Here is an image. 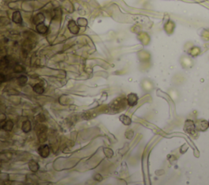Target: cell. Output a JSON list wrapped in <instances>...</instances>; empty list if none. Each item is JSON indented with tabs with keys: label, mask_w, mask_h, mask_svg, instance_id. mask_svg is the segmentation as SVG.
<instances>
[{
	"label": "cell",
	"mask_w": 209,
	"mask_h": 185,
	"mask_svg": "<svg viewBox=\"0 0 209 185\" xmlns=\"http://www.w3.org/2000/svg\"><path fill=\"white\" fill-rule=\"evenodd\" d=\"M184 130L186 132L188 135H190L191 136H195L197 135V130L195 127V123L194 121L188 119L185 122V126H184Z\"/></svg>",
	"instance_id": "6da1fadb"
},
{
	"label": "cell",
	"mask_w": 209,
	"mask_h": 185,
	"mask_svg": "<svg viewBox=\"0 0 209 185\" xmlns=\"http://www.w3.org/2000/svg\"><path fill=\"white\" fill-rule=\"evenodd\" d=\"M194 123L197 131H205L209 128L208 122L205 119H198L194 122Z\"/></svg>",
	"instance_id": "7a4b0ae2"
},
{
	"label": "cell",
	"mask_w": 209,
	"mask_h": 185,
	"mask_svg": "<svg viewBox=\"0 0 209 185\" xmlns=\"http://www.w3.org/2000/svg\"><path fill=\"white\" fill-rule=\"evenodd\" d=\"M127 101L128 105H130L132 107L136 105L137 103H138V96H137V95L135 94V93H130L127 97Z\"/></svg>",
	"instance_id": "3957f363"
},
{
	"label": "cell",
	"mask_w": 209,
	"mask_h": 185,
	"mask_svg": "<svg viewBox=\"0 0 209 185\" xmlns=\"http://www.w3.org/2000/svg\"><path fill=\"white\" fill-rule=\"evenodd\" d=\"M68 28H69V30H70L71 33H75V34L78 33V31H79V27H78V25L75 23V21H70L69 22V24H68Z\"/></svg>",
	"instance_id": "277c9868"
},
{
	"label": "cell",
	"mask_w": 209,
	"mask_h": 185,
	"mask_svg": "<svg viewBox=\"0 0 209 185\" xmlns=\"http://www.w3.org/2000/svg\"><path fill=\"white\" fill-rule=\"evenodd\" d=\"M49 147L48 145H43L38 148V153L40 154L42 157H47L49 155Z\"/></svg>",
	"instance_id": "5b68a950"
},
{
	"label": "cell",
	"mask_w": 209,
	"mask_h": 185,
	"mask_svg": "<svg viewBox=\"0 0 209 185\" xmlns=\"http://www.w3.org/2000/svg\"><path fill=\"white\" fill-rule=\"evenodd\" d=\"M12 20L16 24H21L22 23V18H21V15L20 13V11H16L13 13L12 15Z\"/></svg>",
	"instance_id": "8992f818"
},
{
	"label": "cell",
	"mask_w": 209,
	"mask_h": 185,
	"mask_svg": "<svg viewBox=\"0 0 209 185\" xmlns=\"http://www.w3.org/2000/svg\"><path fill=\"white\" fill-rule=\"evenodd\" d=\"M36 30L38 33H46L48 30V26H46L42 22L40 24H38L36 26Z\"/></svg>",
	"instance_id": "52a82bcc"
},
{
	"label": "cell",
	"mask_w": 209,
	"mask_h": 185,
	"mask_svg": "<svg viewBox=\"0 0 209 185\" xmlns=\"http://www.w3.org/2000/svg\"><path fill=\"white\" fill-rule=\"evenodd\" d=\"M119 120L121 121V122H123L124 125H126V126H129V125H131V123H132V120H131V118L128 117V116H127V115H121L119 118Z\"/></svg>",
	"instance_id": "ba28073f"
},
{
	"label": "cell",
	"mask_w": 209,
	"mask_h": 185,
	"mask_svg": "<svg viewBox=\"0 0 209 185\" xmlns=\"http://www.w3.org/2000/svg\"><path fill=\"white\" fill-rule=\"evenodd\" d=\"M29 168H30V170H32L33 172H36V171L38 170L39 166H38V164L36 162L31 161V162H30V163H29Z\"/></svg>",
	"instance_id": "9c48e42d"
},
{
	"label": "cell",
	"mask_w": 209,
	"mask_h": 185,
	"mask_svg": "<svg viewBox=\"0 0 209 185\" xmlns=\"http://www.w3.org/2000/svg\"><path fill=\"white\" fill-rule=\"evenodd\" d=\"M31 129V124L30 121H26L22 125V130L24 132H29Z\"/></svg>",
	"instance_id": "30bf717a"
},
{
	"label": "cell",
	"mask_w": 209,
	"mask_h": 185,
	"mask_svg": "<svg viewBox=\"0 0 209 185\" xmlns=\"http://www.w3.org/2000/svg\"><path fill=\"white\" fill-rule=\"evenodd\" d=\"M34 91L36 93H38V94H42V93L43 92V91H44V88H43V86L42 84L38 83V84H36L34 86Z\"/></svg>",
	"instance_id": "8fae6325"
},
{
	"label": "cell",
	"mask_w": 209,
	"mask_h": 185,
	"mask_svg": "<svg viewBox=\"0 0 209 185\" xmlns=\"http://www.w3.org/2000/svg\"><path fill=\"white\" fill-rule=\"evenodd\" d=\"M12 127H13V123H12V122H11V121H8V122H6L4 124L3 129L5 130H11L12 129Z\"/></svg>",
	"instance_id": "7c38bea8"
},
{
	"label": "cell",
	"mask_w": 209,
	"mask_h": 185,
	"mask_svg": "<svg viewBox=\"0 0 209 185\" xmlns=\"http://www.w3.org/2000/svg\"><path fill=\"white\" fill-rule=\"evenodd\" d=\"M43 20H44V16L42 14L41 16H40V18H38V15L35 16V18H34V23H35L36 25L40 24V23H42L43 21Z\"/></svg>",
	"instance_id": "4fadbf2b"
},
{
	"label": "cell",
	"mask_w": 209,
	"mask_h": 185,
	"mask_svg": "<svg viewBox=\"0 0 209 185\" xmlns=\"http://www.w3.org/2000/svg\"><path fill=\"white\" fill-rule=\"evenodd\" d=\"M25 78V76H21V77L18 78V82L21 84V85H24L26 82H27V78H26L23 80V78Z\"/></svg>",
	"instance_id": "5bb4252c"
},
{
	"label": "cell",
	"mask_w": 209,
	"mask_h": 185,
	"mask_svg": "<svg viewBox=\"0 0 209 185\" xmlns=\"http://www.w3.org/2000/svg\"><path fill=\"white\" fill-rule=\"evenodd\" d=\"M208 126H209V122H208Z\"/></svg>",
	"instance_id": "9a60e30c"
}]
</instances>
